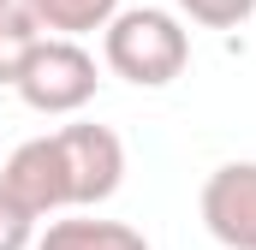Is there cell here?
Wrapping results in <instances>:
<instances>
[{
	"instance_id": "5",
	"label": "cell",
	"mask_w": 256,
	"mask_h": 250,
	"mask_svg": "<svg viewBox=\"0 0 256 250\" xmlns=\"http://www.w3.org/2000/svg\"><path fill=\"white\" fill-rule=\"evenodd\" d=\"M0 185L12 190L30 214H60V208H72V196H66V161H60L54 131L18 143L6 155V167H0Z\"/></svg>"
},
{
	"instance_id": "4",
	"label": "cell",
	"mask_w": 256,
	"mask_h": 250,
	"mask_svg": "<svg viewBox=\"0 0 256 250\" xmlns=\"http://www.w3.org/2000/svg\"><path fill=\"white\" fill-rule=\"evenodd\" d=\"M202 226L226 250H256V161H226L202 179Z\"/></svg>"
},
{
	"instance_id": "2",
	"label": "cell",
	"mask_w": 256,
	"mask_h": 250,
	"mask_svg": "<svg viewBox=\"0 0 256 250\" xmlns=\"http://www.w3.org/2000/svg\"><path fill=\"white\" fill-rule=\"evenodd\" d=\"M96 54L78 42V36H42L36 48H30V60L18 72V96H24V108H36V114H78V108H90L96 102Z\"/></svg>"
},
{
	"instance_id": "6",
	"label": "cell",
	"mask_w": 256,
	"mask_h": 250,
	"mask_svg": "<svg viewBox=\"0 0 256 250\" xmlns=\"http://www.w3.org/2000/svg\"><path fill=\"white\" fill-rule=\"evenodd\" d=\"M30 250H149V238L137 226H126V220H84V214H72V220H48V232Z\"/></svg>"
},
{
	"instance_id": "8",
	"label": "cell",
	"mask_w": 256,
	"mask_h": 250,
	"mask_svg": "<svg viewBox=\"0 0 256 250\" xmlns=\"http://www.w3.org/2000/svg\"><path fill=\"white\" fill-rule=\"evenodd\" d=\"M36 42H42L36 18L24 6H0V84H18V72H24Z\"/></svg>"
},
{
	"instance_id": "7",
	"label": "cell",
	"mask_w": 256,
	"mask_h": 250,
	"mask_svg": "<svg viewBox=\"0 0 256 250\" xmlns=\"http://www.w3.org/2000/svg\"><path fill=\"white\" fill-rule=\"evenodd\" d=\"M36 30L48 36H90V30H108V18L120 12V0H18Z\"/></svg>"
},
{
	"instance_id": "3",
	"label": "cell",
	"mask_w": 256,
	"mask_h": 250,
	"mask_svg": "<svg viewBox=\"0 0 256 250\" xmlns=\"http://www.w3.org/2000/svg\"><path fill=\"white\" fill-rule=\"evenodd\" d=\"M66 161V196L72 208H96L126 185V143L108 125H60L54 131Z\"/></svg>"
},
{
	"instance_id": "1",
	"label": "cell",
	"mask_w": 256,
	"mask_h": 250,
	"mask_svg": "<svg viewBox=\"0 0 256 250\" xmlns=\"http://www.w3.org/2000/svg\"><path fill=\"white\" fill-rule=\"evenodd\" d=\"M102 54H108V72L114 78H126L137 90H161V84H173L191 66V36H185V24L173 12L131 6V12H114L108 18Z\"/></svg>"
},
{
	"instance_id": "10",
	"label": "cell",
	"mask_w": 256,
	"mask_h": 250,
	"mask_svg": "<svg viewBox=\"0 0 256 250\" xmlns=\"http://www.w3.org/2000/svg\"><path fill=\"white\" fill-rule=\"evenodd\" d=\"M36 220H42V214H30L12 190L0 185V250H30L36 244Z\"/></svg>"
},
{
	"instance_id": "9",
	"label": "cell",
	"mask_w": 256,
	"mask_h": 250,
	"mask_svg": "<svg viewBox=\"0 0 256 250\" xmlns=\"http://www.w3.org/2000/svg\"><path fill=\"white\" fill-rule=\"evenodd\" d=\"M179 12L202 30H238L256 18V0H179Z\"/></svg>"
},
{
	"instance_id": "11",
	"label": "cell",
	"mask_w": 256,
	"mask_h": 250,
	"mask_svg": "<svg viewBox=\"0 0 256 250\" xmlns=\"http://www.w3.org/2000/svg\"><path fill=\"white\" fill-rule=\"evenodd\" d=\"M0 6H18V0H0Z\"/></svg>"
}]
</instances>
